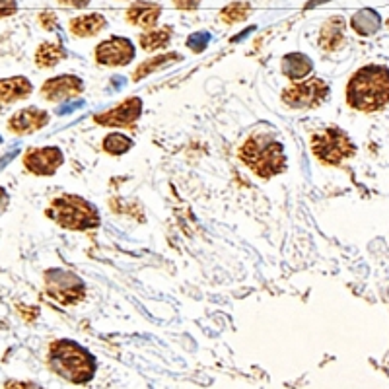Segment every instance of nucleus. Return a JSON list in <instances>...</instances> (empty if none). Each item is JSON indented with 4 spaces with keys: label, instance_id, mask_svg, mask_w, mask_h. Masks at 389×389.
I'll list each match as a JSON object with an SVG mask.
<instances>
[{
    "label": "nucleus",
    "instance_id": "f257e3e1",
    "mask_svg": "<svg viewBox=\"0 0 389 389\" xmlns=\"http://www.w3.org/2000/svg\"><path fill=\"white\" fill-rule=\"evenodd\" d=\"M347 101L358 111H378L389 101V69L368 64L356 70L347 86Z\"/></svg>",
    "mask_w": 389,
    "mask_h": 389
},
{
    "label": "nucleus",
    "instance_id": "f03ea898",
    "mask_svg": "<svg viewBox=\"0 0 389 389\" xmlns=\"http://www.w3.org/2000/svg\"><path fill=\"white\" fill-rule=\"evenodd\" d=\"M240 160L255 175L269 179L286 168L284 148L271 131H255L249 134L240 148Z\"/></svg>",
    "mask_w": 389,
    "mask_h": 389
},
{
    "label": "nucleus",
    "instance_id": "7ed1b4c3",
    "mask_svg": "<svg viewBox=\"0 0 389 389\" xmlns=\"http://www.w3.org/2000/svg\"><path fill=\"white\" fill-rule=\"evenodd\" d=\"M49 366L61 378L72 383H86L92 380L95 373V360L92 354L78 342L66 341V339L54 341L51 344Z\"/></svg>",
    "mask_w": 389,
    "mask_h": 389
},
{
    "label": "nucleus",
    "instance_id": "20e7f679",
    "mask_svg": "<svg viewBox=\"0 0 389 389\" xmlns=\"http://www.w3.org/2000/svg\"><path fill=\"white\" fill-rule=\"evenodd\" d=\"M47 216L66 230H93L101 222L100 212L92 202L78 194H61L47 209Z\"/></svg>",
    "mask_w": 389,
    "mask_h": 389
},
{
    "label": "nucleus",
    "instance_id": "39448f33",
    "mask_svg": "<svg viewBox=\"0 0 389 389\" xmlns=\"http://www.w3.org/2000/svg\"><path fill=\"white\" fill-rule=\"evenodd\" d=\"M311 152L319 162L327 163V166H337L354 154V144L347 132L329 127L325 131L315 132L311 137Z\"/></svg>",
    "mask_w": 389,
    "mask_h": 389
},
{
    "label": "nucleus",
    "instance_id": "423d86ee",
    "mask_svg": "<svg viewBox=\"0 0 389 389\" xmlns=\"http://www.w3.org/2000/svg\"><path fill=\"white\" fill-rule=\"evenodd\" d=\"M45 288L47 294L62 306H72L86 298V284L82 279L62 269H51L45 272Z\"/></svg>",
    "mask_w": 389,
    "mask_h": 389
},
{
    "label": "nucleus",
    "instance_id": "0eeeda50",
    "mask_svg": "<svg viewBox=\"0 0 389 389\" xmlns=\"http://www.w3.org/2000/svg\"><path fill=\"white\" fill-rule=\"evenodd\" d=\"M327 95H329V86L319 78H310L286 88L282 92V101L288 108L311 109L321 105L327 100Z\"/></svg>",
    "mask_w": 389,
    "mask_h": 389
},
{
    "label": "nucleus",
    "instance_id": "6e6552de",
    "mask_svg": "<svg viewBox=\"0 0 389 389\" xmlns=\"http://www.w3.org/2000/svg\"><path fill=\"white\" fill-rule=\"evenodd\" d=\"M134 59V45L127 37H109L95 47V61L103 66H124Z\"/></svg>",
    "mask_w": 389,
    "mask_h": 389
},
{
    "label": "nucleus",
    "instance_id": "1a4fd4ad",
    "mask_svg": "<svg viewBox=\"0 0 389 389\" xmlns=\"http://www.w3.org/2000/svg\"><path fill=\"white\" fill-rule=\"evenodd\" d=\"M23 168L33 175H53L61 168L62 152L54 146L30 148L22 158Z\"/></svg>",
    "mask_w": 389,
    "mask_h": 389
},
{
    "label": "nucleus",
    "instance_id": "9d476101",
    "mask_svg": "<svg viewBox=\"0 0 389 389\" xmlns=\"http://www.w3.org/2000/svg\"><path fill=\"white\" fill-rule=\"evenodd\" d=\"M142 113V101L139 98H129L117 108L109 109L105 113H98L93 117L95 123L101 127H117V129H131L132 124L139 121Z\"/></svg>",
    "mask_w": 389,
    "mask_h": 389
},
{
    "label": "nucleus",
    "instance_id": "9b49d317",
    "mask_svg": "<svg viewBox=\"0 0 389 389\" xmlns=\"http://www.w3.org/2000/svg\"><path fill=\"white\" fill-rule=\"evenodd\" d=\"M82 90H84L82 78L74 76V74H61V76L47 80L41 88V95L47 101H64L82 93Z\"/></svg>",
    "mask_w": 389,
    "mask_h": 389
},
{
    "label": "nucleus",
    "instance_id": "f8f14e48",
    "mask_svg": "<svg viewBox=\"0 0 389 389\" xmlns=\"http://www.w3.org/2000/svg\"><path fill=\"white\" fill-rule=\"evenodd\" d=\"M49 123V113L39 108L20 109L18 113L10 117L8 129L16 134H31V132L43 129Z\"/></svg>",
    "mask_w": 389,
    "mask_h": 389
},
{
    "label": "nucleus",
    "instance_id": "ddd939ff",
    "mask_svg": "<svg viewBox=\"0 0 389 389\" xmlns=\"http://www.w3.org/2000/svg\"><path fill=\"white\" fill-rule=\"evenodd\" d=\"M160 14H162V6L160 4L146 2V0H137V2H132L131 6L127 8L124 18L132 25H139V28H144V30H152L158 23V20H160Z\"/></svg>",
    "mask_w": 389,
    "mask_h": 389
},
{
    "label": "nucleus",
    "instance_id": "4468645a",
    "mask_svg": "<svg viewBox=\"0 0 389 389\" xmlns=\"http://www.w3.org/2000/svg\"><path fill=\"white\" fill-rule=\"evenodd\" d=\"M344 28H347L344 18H341V16L329 18L321 25V31H319V47L323 51H327V53L337 51L342 45V41H344Z\"/></svg>",
    "mask_w": 389,
    "mask_h": 389
},
{
    "label": "nucleus",
    "instance_id": "2eb2a0df",
    "mask_svg": "<svg viewBox=\"0 0 389 389\" xmlns=\"http://www.w3.org/2000/svg\"><path fill=\"white\" fill-rule=\"evenodd\" d=\"M31 90H33V86L28 78H2L0 80V103H14V101L25 100Z\"/></svg>",
    "mask_w": 389,
    "mask_h": 389
},
{
    "label": "nucleus",
    "instance_id": "dca6fc26",
    "mask_svg": "<svg viewBox=\"0 0 389 389\" xmlns=\"http://www.w3.org/2000/svg\"><path fill=\"white\" fill-rule=\"evenodd\" d=\"M105 18L98 12H92V14L78 16V18H72L69 22V30L74 37H93L98 35L103 28H105Z\"/></svg>",
    "mask_w": 389,
    "mask_h": 389
},
{
    "label": "nucleus",
    "instance_id": "f3484780",
    "mask_svg": "<svg viewBox=\"0 0 389 389\" xmlns=\"http://www.w3.org/2000/svg\"><path fill=\"white\" fill-rule=\"evenodd\" d=\"M66 57L64 49H62L61 43H51V41H45L37 47L35 51V64L39 69H53L59 62Z\"/></svg>",
    "mask_w": 389,
    "mask_h": 389
},
{
    "label": "nucleus",
    "instance_id": "a211bd4d",
    "mask_svg": "<svg viewBox=\"0 0 389 389\" xmlns=\"http://www.w3.org/2000/svg\"><path fill=\"white\" fill-rule=\"evenodd\" d=\"M311 69H313V64H311L310 59L300 53H292L282 59V72H284L288 78H292V80L308 76L311 72Z\"/></svg>",
    "mask_w": 389,
    "mask_h": 389
},
{
    "label": "nucleus",
    "instance_id": "6ab92c4d",
    "mask_svg": "<svg viewBox=\"0 0 389 389\" xmlns=\"http://www.w3.org/2000/svg\"><path fill=\"white\" fill-rule=\"evenodd\" d=\"M350 25H352V30L360 33V35H372L376 31L380 30L381 20L380 16L376 14L373 10H360L356 14L352 16V20H350Z\"/></svg>",
    "mask_w": 389,
    "mask_h": 389
},
{
    "label": "nucleus",
    "instance_id": "aec40b11",
    "mask_svg": "<svg viewBox=\"0 0 389 389\" xmlns=\"http://www.w3.org/2000/svg\"><path fill=\"white\" fill-rule=\"evenodd\" d=\"M175 61H181V57H179L178 53L154 54V57H150V59H146V61L140 64L139 69H137V72L132 74V80H134V82H139V80H142V78L148 76V74L156 72L160 66H166V64H170V62H175Z\"/></svg>",
    "mask_w": 389,
    "mask_h": 389
},
{
    "label": "nucleus",
    "instance_id": "412c9836",
    "mask_svg": "<svg viewBox=\"0 0 389 389\" xmlns=\"http://www.w3.org/2000/svg\"><path fill=\"white\" fill-rule=\"evenodd\" d=\"M171 39V30L170 28H162V30H150L146 33H142L139 37L140 47L144 51H158V49H163V47L170 43Z\"/></svg>",
    "mask_w": 389,
    "mask_h": 389
},
{
    "label": "nucleus",
    "instance_id": "4be33fe9",
    "mask_svg": "<svg viewBox=\"0 0 389 389\" xmlns=\"http://www.w3.org/2000/svg\"><path fill=\"white\" fill-rule=\"evenodd\" d=\"M249 12H251V8H249L248 2H232V4L222 8L220 20L228 23V25H233V23H240L243 20H248Z\"/></svg>",
    "mask_w": 389,
    "mask_h": 389
},
{
    "label": "nucleus",
    "instance_id": "5701e85b",
    "mask_svg": "<svg viewBox=\"0 0 389 389\" xmlns=\"http://www.w3.org/2000/svg\"><path fill=\"white\" fill-rule=\"evenodd\" d=\"M131 148L132 140L129 139V137L121 134V132H111V134H108L105 140H103V150H105L108 154H124V152H129Z\"/></svg>",
    "mask_w": 389,
    "mask_h": 389
},
{
    "label": "nucleus",
    "instance_id": "b1692460",
    "mask_svg": "<svg viewBox=\"0 0 389 389\" xmlns=\"http://www.w3.org/2000/svg\"><path fill=\"white\" fill-rule=\"evenodd\" d=\"M37 22L39 25L43 28V30H54L57 28V14L54 12H41V14L37 16Z\"/></svg>",
    "mask_w": 389,
    "mask_h": 389
},
{
    "label": "nucleus",
    "instance_id": "393cba45",
    "mask_svg": "<svg viewBox=\"0 0 389 389\" xmlns=\"http://www.w3.org/2000/svg\"><path fill=\"white\" fill-rule=\"evenodd\" d=\"M16 10H18L16 0H0V18H8V16L16 14Z\"/></svg>",
    "mask_w": 389,
    "mask_h": 389
},
{
    "label": "nucleus",
    "instance_id": "a878e982",
    "mask_svg": "<svg viewBox=\"0 0 389 389\" xmlns=\"http://www.w3.org/2000/svg\"><path fill=\"white\" fill-rule=\"evenodd\" d=\"M4 389H43L37 383H33V381H16L10 380L4 383Z\"/></svg>",
    "mask_w": 389,
    "mask_h": 389
},
{
    "label": "nucleus",
    "instance_id": "bb28decb",
    "mask_svg": "<svg viewBox=\"0 0 389 389\" xmlns=\"http://www.w3.org/2000/svg\"><path fill=\"white\" fill-rule=\"evenodd\" d=\"M173 4L179 10H194V8L201 4V0H173Z\"/></svg>",
    "mask_w": 389,
    "mask_h": 389
},
{
    "label": "nucleus",
    "instance_id": "cd10ccee",
    "mask_svg": "<svg viewBox=\"0 0 389 389\" xmlns=\"http://www.w3.org/2000/svg\"><path fill=\"white\" fill-rule=\"evenodd\" d=\"M59 4L70 8H86L90 4V0H59Z\"/></svg>",
    "mask_w": 389,
    "mask_h": 389
},
{
    "label": "nucleus",
    "instance_id": "c85d7f7f",
    "mask_svg": "<svg viewBox=\"0 0 389 389\" xmlns=\"http://www.w3.org/2000/svg\"><path fill=\"white\" fill-rule=\"evenodd\" d=\"M8 207V193L4 191V187H0V212Z\"/></svg>",
    "mask_w": 389,
    "mask_h": 389
}]
</instances>
